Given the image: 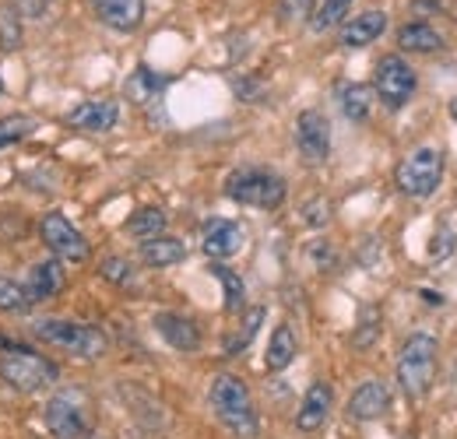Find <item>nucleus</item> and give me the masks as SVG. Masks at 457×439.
Segmentation results:
<instances>
[{"label": "nucleus", "instance_id": "423d86ee", "mask_svg": "<svg viewBox=\"0 0 457 439\" xmlns=\"http://www.w3.org/2000/svg\"><path fill=\"white\" fill-rule=\"evenodd\" d=\"M444 179V155L436 148H415L395 172V183L404 197H415V201H426L436 194Z\"/></svg>", "mask_w": 457, "mask_h": 439}, {"label": "nucleus", "instance_id": "6ab92c4d", "mask_svg": "<svg viewBox=\"0 0 457 439\" xmlns=\"http://www.w3.org/2000/svg\"><path fill=\"white\" fill-rule=\"evenodd\" d=\"M183 257H187V246L176 236H155V239H145L141 243V261L148 268H172Z\"/></svg>", "mask_w": 457, "mask_h": 439}, {"label": "nucleus", "instance_id": "c9c22d12", "mask_svg": "<svg viewBox=\"0 0 457 439\" xmlns=\"http://www.w3.org/2000/svg\"><path fill=\"white\" fill-rule=\"evenodd\" d=\"M313 257H317V264H320V268H331V264H335V253H331V246H328V243H317V246H313Z\"/></svg>", "mask_w": 457, "mask_h": 439}, {"label": "nucleus", "instance_id": "2eb2a0df", "mask_svg": "<svg viewBox=\"0 0 457 439\" xmlns=\"http://www.w3.org/2000/svg\"><path fill=\"white\" fill-rule=\"evenodd\" d=\"M116 120H120V106L113 99H88L81 106L67 112V123L78 127V130H88V134H106L113 130Z\"/></svg>", "mask_w": 457, "mask_h": 439}, {"label": "nucleus", "instance_id": "b1692460", "mask_svg": "<svg viewBox=\"0 0 457 439\" xmlns=\"http://www.w3.org/2000/svg\"><path fill=\"white\" fill-rule=\"evenodd\" d=\"M208 271L219 277V285H222V292H226V313H239V310L246 306V285H243V277L236 275L232 268H226L222 261L212 264Z\"/></svg>", "mask_w": 457, "mask_h": 439}, {"label": "nucleus", "instance_id": "39448f33", "mask_svg": "<svg viewBox=\"0 0 457 439\" xmlns=\"http://www.w3.org/2000/svg\"><path fill=\"white\" fill-rule=\"evenodd\" d=\"M32 334L54 348H63L78 359H103L110 341L106 334L92 324H78V320H57V317H46V320H36Z\"/></svg>", "mask_w": 457, "mask_h": 439}, {"label": "nucleus", "instance_id": "f704fd0d", "mask_svg": "<svg viewBox=\"0 0 457 439\" xmlns=\"http://www.w3.org/2000/svg\"><path fill=\"white\" fill-rule=\"evenodd\" d=\"M454 232H451V228H440V232H436V236H433V243H429V257H433V261H444V257H451V253H454Z\"/></svg>", "mask_w": 457, "mask_h": 439}, {"label": "nucleus", "instance_id": "a211bd4d", "mask_svg": "<svg viewBox=\"0 0 457 439\" xmlns=\"http://www.w3.org/2000/svg\"><path fill=\"white\" fill-rule=\"evenodd\" d=\"M63 285H67V275H63V264H60V261H39V264H32L29 281H25L32 302H46V299H54V295L63 292Z\"/></svg>", "mask_w": 457, "mask_h": 439}, {"label": "nucleus", "instance_id": "4468645a", "mask_svg": "<svg viewBox=\"0 0 457 439\" xmlns=\"http://www.w3.org/2000/svg\"><path fill=\"white\" fill-rule=\"evenodd\" d=\"M92 14L113 29V32H134L145 21V0H88Z\"/></svg>", "mask_w": 457, "mask_h": 439}, {"label": "nucleus", "instance_id": "aec40b11", "mask_svg": "<svg viewBox=\"0 0 457 439\" xmlns=\"http://www.w3.org/2000/svg\"><path fill=\"white\" fill-rule=\"evenodd\" d=\"M398 46L404 54H436L444 46V36L426 21H408L398 32Z\"/></svg>", "mask_w": 457, "mask_h": 439}, {"label": "nucleus", "instance_id": "f3484780", "mask_svg": "<svg viewBox=\"0 0 457 439\" xmlns=\"http://www.w3.org/2000/svg\"><path fill=\"white\" fill-rule=\"evenodd\" d=\"M155 330L176 352H197L201 348V327L190 317H183V313H159L155 317Z\"/></svg>", "mask_w": 457, "mask_h": 439}, {"label": "nucleus", "instance_id": "ddd939ff", "mask_svg": "<svg viewBox=\"0 0 457 439\" xmlns=\"http://www.w3.org/2000/svg\"><path fill=\"white\" fill-rule=\"evenodd\" d=\"M391 411V390L380 380H366L355 386V393L348 397V418L352 422H377Z\"/></svg>", "mask_w": 457, "mask_h": 439}, {"label": "nucleus", "instance_id": "f03ea898", "mask_svg": "<svg viewBox=\"0 0 457 439\" xmlns=\"http://www.w3.org/2000/svg\"><path fill=\"white\" fill-rule=\"evenodd\" d=\"M436 359H440V344L433 334H411L401 344L398 384L408 401H419L429 393V386L436 380Z\"/></svg>", "mask_w": 457, "mask_h": 439}, {"label": "nucleus", "instance_id": "9b49d317", "mask_svg": "<svg viewBox=\"0 0 457 439\" xmlns=\"http://www.w3.org/2000/svg\"><path fill=\"white\" fill-rule=\"evenodd\" d=\"M246 243V232L243 225L232 219H212L204 221V232H201V250L212 257V261H228L243 250Z\"/></svg>", "mask_w": 457, "mask_h": 439}, {"label": "nucleus", "instance_id": "e433bc0d", "mask_svg": "<svg viewBox=\"0 0 457 439\" xmlns=\"http://www.w3.org/2000/svg\"><path fill=\"white\" fill-rule=\"evenodd\" d=\"M451 116H454V120H457V95H454V99H451Z\"/></svg>", "mask_w": 457, "mask_h": 439}, {"label": "nucleus", "instance_id": "c85d7f7f", "mask_svg": "<svg viewBox=\"0 0 457 439\" xmlns=\"http://www.w3.org/2000/svg\"><path fill=\"white\" fill-rule=\"evenodd\" d=\"M21 46V11L14 4H0V50H18Z\"/></svg>", "mask_w": 457, "mask_h": 439}, {"label": "nucleus", "instance_id": "6e6552de", "mask_svg": "<svg viewBox=\"0 0 457 439\" xmlns=\"http://www.w3.org/2000/svg\"><path fill=\"white\" fill-rule=\"evenodd\" d=\"M415 85H419V78H415V70H411V63H408L404 56L391 54L377 63L373 92L380 95V103H384L387 110H395V112L404 110V106L411 103V95H415Z\"/></svg>", "mask_w": 457, "mask_h": 439}, {"label": "nucleus", "instance_id": "f257e3e1", "mask_svg": "<svg viewBox=\"0 0 457 439\" xmlns=\"http://www.w3.org/2000/svg\"><path fill=\"white\" fill-rule=\"evenodd\" d=\"M208 401H212V411L215 418L226 426L232 436L239 439H253L257 436V408H253V397L246 384L232 373H219L212 380L208 390Z\"/></svg>", "mask_w": 457, "mask_h": 439}, {"label": "nucleus", "instance_id": "20e7f679", "mask_svg": "<svg viewBox=\"0 0 457 439\" xmlns=\"http://www.w3.org/2000/svg\"><path fill=\"white\" fill-rule=\"evenodd\" d=\"M226 194L236 204H246V208H261V211H275L286 204V179L271 169H236L226 179Z\"/></svg>", "mask_w": 457, "mask_h": 439}, {"label": "nucleus", "instance_id": "9d476101", "mask_svg": "<svg viewBox=\"0 0 457 439\" xmlns=\"http://www.w3.org/2000/svg\"><path fill=\"white\" fill-rule=\"evenodd\" d=\"M295 145H299V155L310 165L328 162L331 155V123L320 110H303L295 120Z\"/></svg>", "mask_w": 457, "mask_h": 439}, {"label": "nucleus", "instance_id": "5701e85b", "mask_svg": "<svg viewBox=\"0 0 457 439\" xmlns=\"http://www.w3.org/2000/svg\"><path fill=\"white\" fill-rule=\"evenodd\" d=\"M162 88H166V78H162V74H155V70H148V67H137V70L130 74V81H127V99L137 103V106H148V103L159 99Z\"/></svg>", "mask_w": 457, "mask_h": 439}, {"label": "nucleus", "instance_id": "58836bf2", "mask_svg": "<svg viewBox=\"0 0 457 439\" xmlns=\"http://www.w3.org/2000/svg\"><path fill=\"white\" fill-rule=\"evenodd\" d=\"M0 92H4V81H0Z\"/></svg>", "mask_w": 457, "mask_h": 439}, {"label": "nucleus", "instance_id": "c756f323", "mask_svg": "<svg viewBox=\"0 0 457 439\" xmlns=\"http://www.w3.org/2000/svg\"><path fill=\"white\" fill-rule=\"evenodd\" d=\"M348 7H352V0H324V4H320V11H317V18H313V29H317V32L335 29V25L345 18V11H348Z\"/></svg>", "mask_w": 457, "mask_h": 439}, {"label": "nucleus", "instance_id": "7c9ffc66", "mask_svg": "<svg viewBox=\"0 0 457 439\" xmlns=\"http://www.w3.org/2000/svg\"><path fill=\"white\" fill-rule=\"evenodd\" d=\"M99 275L106 277L110 285H130V281H134V264L123 261V257H106V261L99 264Z\"/></svg>", "mask_w": 457, "mask_h": 439}, {"label": "nucleus", "instance_id": "dca6fc26", "mask_svg": "<svg viewBox=\"0 0 457 439\" xmlns=\"http://www.w3.org/2000/svg\"><path fill=\"white\" fill-rule=\"evenodd\" d=\"M384 29H387V14L384 11H362V14L345 21L338 39H342L345 50H362V46L377 43L384 36Z\"/></svg>", "mask_w": 457, "mask_h": 439}, {"label": "nucleus", "instance_id": "473e14b6", "mask_svg": "<svg viewBox=\"0 0 457 439\" xmlns=\"http://www.w3.org/2000/svg\"><path fill=\"white\" fill-rule=\"evenodd\" d=\"M331 215H335V208H331V201H328V197H313L310 204H303V221H306V225H313V228L328 225Z\"/></svg>", "mask_w": 457, "mask_h": 439}, {"label": "nucleus", "instance_id": "2f4dec72", "mask_svg": "<svg viewBox=\"0 0 457 439\" xmlns=\"http://www.w3.org/2000/svg\"><path fill=\"white\" fill-rule=\"evenodd\" d=\"M377 334H380V313H377V310L370 306V310L362 313V320H359V330H355L352 344H355V348H370Z\"/></svg>", "mask_w": 457, "mask_h": 439}, {"label": "nucleus", "instance_id": "0eeeda50", "mask_svg": "<svg viewBox=\"0 0 457 439\" xmlns=\"http://www.w3.org/2000/svg\"><path fill=\"white\" fill-rule=\"evenodd\" d=\"M43 418H46V429L54 439H85L92 433L88 426V408L81 401L78 390H60L46 401L43 408Z\"/></svg>", "mask_w": 457, "mask_h": 439}, {"label": "nucleus", "instance_id": "cd10ccee", "mask_svg": "<svg viewBox=\"0 0 457 439\" xmlns=\"http://www.w3.org/2000/svg\"><path fill=\"white\" fill-rule=\"evenodd\" d=\"M32 130H36V120H32V116H21V112H14V116H0V152L14 148V145L25 141Z\"/></svg>", "mask_w": 457, "mask_h": 439}, {"label": "nucleus", "instance_id": "a878e982", "mask_svg": "<svg viewBox=\"0 0 457 439\" xmlns=\"http://www.w3.org/2000/svg\"><path fill=\"white\" fill-rule=\"evenodd\" d=\"M36 302H32V295H29V288L21 285V281H14V277H0V313H25V310H32Z\"/></svg>", "mask_w": 457, "mask_h": 439}, {"label": "nucleus", "instance_id": "412c9836", "mask_svg": "<svg viewBox=\"0 0 457 439\" xmlns=\"http://www.w3.org/2000/svg\"><path fill=\"white\" fill-rule=\"evenodd\" d=\"M295 352H299V341H295V334L288 324H278L275 334H271V341H268V355H264V366H268V373H282L292 366V359H295Z\"/></svg>", "mask_w": 457, "mask_h": 439}, {"label": "nucleus", "instance_id": "7ed1b4c3", "mask_svg": "<svg viewBox=\"0 0 457 439\" xmlns=\"http://www.w3.org/2000/svg\"><path fill=\"white\" fill-rule=\"evenodd\" d=\"M60 380L57 362H50L46 355L32 352V348H4L0 352V384L18 390V393H39L46 386H54Z\"/></svg>", "mask_w": 457, "mask_h": 439}, {"label": "nucleus", "instance_id": "72a5a7b5", "mask_svg": "<svg viewBox=\"0 0 457 439\" xmlns=\"http://www.w3.org/2000/svg\"><path fill=\"white\" fill-rule=\"evenodd\" d=\"M317 0H278V18L282 21H306L313 18Z\"/></svg>", "mask_w": 457, "mask_h": 439}, {"label": "nucleus", "instance_id": "bb28decb", "mask_svg": "<svg viewBox=\"0 0 457 439\" xmlns=\"http://www.w3.org/2000/svg\"><path fill=\"white\" fill-rule=\"evenodd\" d=\"M261 324H264V306H253V310L246 313V320L239 324V330L226 341V355H239V352H246V348H250V341L257 337Z\"/></svg>", "mask_w": 457, "mask_h": 439}, {"label": "nucleus", "instance_id": "1a4fd4ad", "mask_svg": "<svg viewBox=\"0 0 457 439\" xmlns=\"http://www.w3.org/2000/svg\"><path fill=\"white\" fill-rule=\"evenodd\" d=\"M39 236H43V243L57 253V261H63V264H85L88 253H92L88 239H85L71 221L63 219L60 211L43 215V221H39Z\"/></svg>", "mask_w": 457, "mask_h": 439}, {"label": "nucleus", "instance_id": "f8f14e48", "mask_svg": "<svg viewBox=\"0 0 457 439\" xmlns=\"http://www.w3.org/2000/svg\"><path fill=\"white\" fill-rule=\"evenodd\" d=\"M331 408H335V390H331V384H328V380L310 384V390L303 393L299 411H295V429H299V433H317V429L328 422Z\"/></svg>", "mask_w": 457, "mask_h": 439}, {"label": "nucleus", "instance_id": "4c0bfd02", "mask_svg": "<svg viewBox=\"0 0 457 439\" xmlns=\"http://www.w3.org/2000/svg\"><path fill=\"white\" fill-rule=\"evenodd\" d=\"M85 439H103V436H99V433H88V436H85Z\"/></svg>", "mask_w": 457, "mask_h": 439}, {"label": "nucleus", "instance_id": "4be33fe9", "mask_svg": "<svg viewBox=\"0 0 457 439\" xmlns=\"http://www.w3.org/2000/svg\"><path fill=\"white\" fill-rule=\"evenodd\" d=\"M338 103H342V112L352 123H362V120H370V110H373V88L362 85V81L342 85L338 88Z\"/></svg>", "mask_w": 457, "mask_h": 439}, {"label": "nucleus", "instance_id": "393cba45", "mask_svg": "<svg viewBox=\"0 0 457 439\" xmlns=\"http://www.w3.org/2000/svg\"><path fill=\"white\" fill-rule=\"evenodd\" d=\"M130 236H137V239H155V236H162V228H166V211L162 208H141V211H134L127 225H123Z\"/></svg>", "mask_w": 457, "mask_h": 439}]
</instances>
